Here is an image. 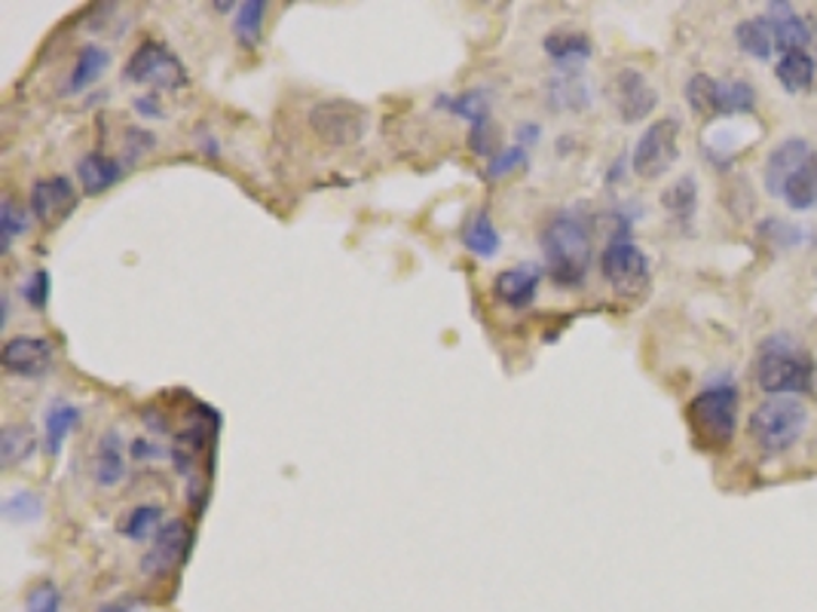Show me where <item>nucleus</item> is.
Returning <instances> with one entry per match:
<instances>
[{
  "label": "nucleus",
  "mask_w": 817,
  "mask_h": 612,
  "mask_svg": "<svg viewBox=\"0 0 817 612\" xmlns=\"http://www.w3.org/2000/svg\"><path fill=\"white\" fill-rule=\"evenodd\" d=\"M539 135H542V129L536 126V123H524V126H517V144L524 147V144L539 142Z\"/></svg>",
  "instance_id": "4c0bfd02"
},
{
  "label": "nucleus",
  "mask_w": 817,
  "mask_h": 612,
  "mask_svg": "<svg viewBox=\"0 0 817 612\" xmlns=\"http://www.w3.org/2000/svg\"><path fill=\"white\" fill-rule=\"evenodd\" d=\"M123 163L114 157H108V154H101V151H92L87 157L77 163V178H80V185H83V193L87 197H99V193H108L111 187L120 185V178H123Z\"/></svg>",
  "instance_id": "a211bd4d"
},
{
  "label": "nucleus",
  "mask_w": 817,
  "mask_h": 612,
  "mask_svg": "<svg viewBox=\"0 0 817 612\" xmlns=\"http://www.w3.org/2000/svg\"><path fill=\"white\" fill-rule=\"evenodd\" d=\"M41 512H44V502L31 490H19L3 502V518H10L15 524H31V521L41 518Z\"/></svg>",
  "instance_id": "473e14b6"
},
{
  "label": "nucleus",
  "mask_w": 817,
  "mask_h": 612,
  "mask_svg": "<svg viewBox=\"0 0 817 612\" xmlns=\"http://www.w3.org/2000/svg\"><path fill=\"white\" fill-rule=\"evenodd\" d=\"M521 166H527V151H524L521 144H515V147H505V151H500L496 157H490L488 175L490 178H502V175L521 169Z\"/></svg>",
  "instance_id": "c9c22d12"
},
{
  "label": "nucleus",
  "mask_w": 817,
  "mask_h": 612,
  "mask_svg": "<svg viewBox=\"0 0 817 612\" xmlns=\"http://www.w3.org/2000/svg\"><path fill=\"white\" fill-rule=\"evenodd\" d=\"M462 245L478 255L481 260H490V257H496L500 252V233H496V224H493V218H490L488 209H481V212L474 214L472 221L462 227Z\"/></svg>",
  "instance_id": "393cba45"
},
{
  "label": "nucleus",
  "mask_w": 817,
  "mask_h": 612,
  "mask_svg": "<svg viewBox=\"0 0 817 612\" xmlns=\"http://www.w3.org/2000/svg\"><path fill=\"white\" fill-rule=\"evenodd\" d=\"M126 478V442L116 429H108L92 454V481L111 490Z\"/></svg>",
  "instance_id": "dca6fc26"
},
{
  "label": "nucleus",
  "mask_w": 817,
  "mask_h": 612,
  "mask_svg": "<svg viewBox=\"0 0 817 612\" xmlns=\"http://www.w3.org/2000/svg\"><path fill=\"white\" fill-rule=\"evenodd\" d=\"M542 49L548 58L563 68V74H575L594 53V43L585 31H551L545 34Z\"/></svg>",
  "instance_id": "f3484780"
},
{
  "label": "nucleus",
  "mask_w": 817,
  "mask_h": 612,
  "mask_svg": "<svg viewBox=\"0 0 817 612\" xmlns=\"http://www.w3.org/2000/svg\"><path fill=\"white\" fill-rule=\"evenodd\" d=\"M310 129L328 147H352L368 132V111L349 99H325L310 108Z\"/></svg>",
  "instance_id": "423d86ee"
},
{
  "label": "nucleus",
  "mask_w": 817,
  "mask_h": 612,
  "mask_svg": "<svg viewBox=\"0 0 817 612\" xmlns=\"http://www.w3.org/2000/svg\"><path fill=\"white\" fill-rule=\"evenodd\" d=\"M267 3L264 0H245L236 7V22H233V31H236V41L243 46H255L260 41V29H264V19H267Z\"/></svg>",
  "instance_id": "7c9ffc66"
},
{
  "label": "nucleus",
  "mask_w": 817,
  "mask_h": 612,
  "mask_svg": "<svg viewBox=\"0 0 817 612\" xmlns=\"http://www.w3.org/2000/svg\"><path fill=\"white\" fill-rule=\"evenodd\" d=\"M25 612H61V591L53 579H41L25 598Z\"/></svg>",
  "instance_id": "72a5a7b5"
},
{
  "label": "nucleus",
  "mask_w": 817,
  "mask_h": 612,
  "mask_svg": "<svg viewBox=\"0 0 817 612\" xmlns=\"http://www.w3.org/2000/svg\"><path fill=\"white\" fill-rule=\"evenodd\" d=\"M438 108H445L459 120H466L472 126V135H469V147L474 154L490 159V144H493V135L490 132V96L488 89H469V92H459V96H445V99L435 101Z\"/></svg>",
  "instance_id": "f8f14e48"
},
{
  "label": "nucleus",
  "mask_w": 817,
  "mask_h": 612,
  "mask_svg": "<svg viewBox=\"0 0 817 612\" xmlns=\"http://www.w3.org/2000/svg\"><path fill=\"white\" fill-rule=\"evenodd\" d=\"M808 426V408L799 396H772L750 413L747 432L762 454H787L793 450Z\"/></svg>",
  "instance_id": "20e7f679"
},
{
  "label": "nucleus",
  "mask_w": 817,
  "mask_h": 612,
  "mask_svg": "<svg viewBox=\"0 0 817 612\" xmlns=\"http://www.w3.org/2000/svg\"><path fill=\"white\" fill-rule=\"evenodd\" d=\"M815 74H817L815 56H808L805 49L784 53L781 62L774 65V77H777V84L784 86L787 92H805L808 86L815 84Z\"/></svg>",
  "instance_id": "b1692460"
},
{
  "label": "nucleus",
  "mask_w": 817,
  "mask_h": 612,
  "mask_svg": "<svg viewBox=\"0 0 817 612\" xmlns=\"http://www.w3.org/2000/svg\"><path fill=\"white\" fill-rule=\"evenodd\" d=\"M817 365L812 353L787 331L769 334L760 343L757 386L769 396H805L815 389Z\"/></svg>",
  "instance_id": "f03ea898"
},
{
  "label": "nucleus",
  "mask_w": 817,
  "mask_h": 612,
  "mask_svg": "<svg viewBox=\"0 0 817 612\" xmlns=\"http://www.w3.org/2000/svg\"><path fill=\"white\" fill-rule=\"evenodd\" d=\"M772 29H774V46L781 49V56H784V53L805 49V46L812 43V29H808V22H805L803 15H796V13L774 15Z\"/></svg>",
  "instance_id": "c85d7f7f"
},
{
  "label": "nucleus",
  "mask_w": 817,
  "mask_h": 612,
  "mask_svg": "<svg viewBox=\"0 0 817 612\" xmlns=\"http://www.w3.org/2000/svg\"><path fill=\"white\" fill-rule=\"evenodd\" d=\"M812 144L805 138H784V142L772 147V154L765 157V169H762V181H765V190L772 197H784V187L787 181L803 169L805 159L812 157Z\"/></svg>",
  "instance_id": "4468645a"
},
{
  "label": "nucleus",
  "mask_w": 817,
  "mask_h": 612,
  "mask_svg": "<svg viewBox=\"0 0 817 612\" xmlns=\"http://www.w3.org/2000/svg\"><path fill=\"white\" fill-rule=\"evenodd\" d=\"M132 450H135V459H147V456H159L157 450V444H150V442H144V438H138V442L132 444Z\"/></svg>",
  "instance_id": "58836bf2"
},
{
  "label": "nucleus",
  "mask_w": 817,
  "mask_h": 612,
  "mask_svg": "<svg viewBox=\"0 0 817 612\" xmlns=\"http://www.w3.org/2000/svg\"><path fill=\"white\" fill-rule=\"evenodd\" d=\"M661 209L674 218L680 227H689L695 209H698V181L695 175H683L676 178L674 185H668L661 190Z\"/></svg>",
  "instance_id": "4be33fe9"
},
{
  "label": "nucleus",
  "mask_w": 817,
  "mask_h": 612,
  "mask_svg": "<svg viewBox=\"0 0 817 612\" xmlns=\"http://www.w3.org/2000/svg\"><path fill=\"white\" fill-rule=\"evenodd\" d=\"M108 68H111V53H108L104 46H99V43L80 46V53L74 58L71 77H68V84H65V92H83V89H89V86L96 84Z\"/></svg>",
  "instance_id": "aec40b11"
},
{
  "label": "nucleus",
  "mask_w": 817,
  "mask_h": 612,
  "mask_svg": "<svg viewBox=\"0 0 817 612\" xmlns=\"http://www.w3.org/2000/svg\"><path fill=\"white\" fill-rule=\"evenodd\" d=\"M601 276L603 282L616 288L618 294H637L649 282V257L628 236H616L603 248Z\"/></svg>",
  "instance_id": "6e6552de"
},
{
  "label": "nucleus",
  "mask_w": 817,
  "mask_h": 612,
  "mask_svg": "<svg viewBox=\"0 0 817 612\" xmlns=\"http://www.w3.org/2000/svg\"><path fill=\"white\" fill-rule=\"evenodd\" d=\"M29 230V214L25 209L13 200V197H3L0 202V236H3V252H10L15 236H22Z\"/></svg>",
  "instance_id": "2f4dec72"
},
{
  "label": "nucleus",
  "mask_w": 817,
  "mask_h": 612,
  "mask_svg": "<svg viewBox=\"0 0 817 612\" xmlns=\"http://www.w3.org/2000/svg\"><path fill=\"white\" fill-rule=\"evenodd\" d=\"M123 77L130 84L157 86V89H181V86H187V71L181 58L175 56L166 43L154 41V37H147V41L135 46Z\"/></svg>",
  "instance_id": "0eeeda50"
},
{
  "label": "nucleus",
  "mask_w": 817,
  "mask_h": 612,
  "mask_svg": "<svg viewBox=\"0 0 817 612\" xmlns=\"http://www.w3.org/2000/svg\"><path fill=\"white\" fill-rule=\"evenodd\" d=\"M22 298L29 303L31 310H46V300H49V272L46 270H34L22 282Z\"/></svg>",
  "instance_id": "f704fd0d"
},
{
  "label": "nucleus",
  "mask_w": 817,
  "mask_h": 612,
  "mask_svg": "<svg viewBox=\"0 0 817 612\" xmlns=\"http://www.w3.org/2000/svg\"><path fill=\"white\" fill-rule=\"evenodd\" d=\"M190 542H193V533L187 527V521L175 518L169 524H163L154 542H150V548L142 557L144 576H166V572L178 570L187 560Z\"/></svg>",
  "instance_id": "1a4fd4ad"
},
{
  "label": "nucleus",
  "mask_w": 817,
  "mask_h": 612,
  "mask_svg": "<svg viewBox=\"0 0 817 612\" xmlns=\"http://www.w3.org/2000/svg\"><path fill=\"white\" fill-rule=\"evenodd\" d=\"M680 159V120L661 116L643 129L631 154V169L643 181H659Z\"/></svg>",
  "instance_id": "39448f33"
},
{
  "label": "nucleus",
  "mask_w": 817,
  "mask_h": 612,
  "mask_svg": "<svg viewBox=\"0 0 817 612\" xmlns=\"http://www.w3.org/2000/svg\"><path fill=\"white\" fill-rule=\"evenodd\" d=\"M539 282H542V272L536 267H508V270L496 272L493 279V298L500 300L502 307H512V310H527L533 307V300L539 294Z\"/></svg>",
  "instance_id": "2eb2a0df"
},
{
  "label": "nucleus",
  "mask_w": 817,
  "mask_h": 612,
  "mask_svg": "<svg viewBox=\"0 0 817 612\" xmlns=\"http://www.w3.org/2000/svg\"><path fill=\"white\" fill-rule=\"evenodd\" d=\"M757 108V89L747 80H719L717 116H745Z\"/></svg>",
  "instance_id": "cd10ccee"
},
{
  "label": "nucleus",
  "mask_w": 817,
  "mask_h": 612,
  "mask_svg": "<svg viewBox=\"0 0 817 612\" xmlns=\"http://www.w3.org/2000/svg\"><path fill=\"white\" fill-rule=\"evenodd\" d=\"M613 104L622 123H640L659 108V92L637 68H622L613 77Z\"/></svg>",
  "instance_id": "9b49d317"
},
{
  "label": "nucleus",
  "mask_w": 817,
  "mask_h": 612,
  "mask_svg": "<svg viewBox=\"0 0 817 612\" xmlns=\"http://www.w3.org/2000/svg\"><path fill=\"white\" fill-rule=\"evenodd\" d=\"M99 612H132V600H111V603L99 607Z\"/></svg>",
  "instance_id": "ea45409f"
},
{
  "label": "nucleus",
  "mask_w": 817,
  "mask_h": 612,
  "mask_svg": "<svg viewBox=\"0 0 817 612\" xmlns=\"http://www.w3.org/2000/svg\"><path fill=\"white\" fill-rule=\"evenodd\" d=\"M80 423V408L71 401H53L44 416V444L46 454L58 456L74 429Z\"/></svg>",
  "instance_id": "412c9836"
},
{
  "label": "nucleus",
  "mask_w": 817,
  "mask_h": 612,
  "mask_svg": "<svg viewBox=\"0 0 817 612\" xmlns=\"http://www.w3.org/2000/svg\"><path fill=\"white\" fill-rule=\"evenodd\" d=\"M37 450V432L29 423H13L0 432V466L15 469Z\"/></svg>",
  "instance_id": "5701e85b"
},
{
  "label": "nucleus",
  "mask_w": 817,
  "mask_h": 612,
  "mask_svg": "<svg viewBox=\"0 0 817 612\" xmlns=\"http://www.w3.org/2000/svg\"><path fill=\"white\" fill-rule=\"evenodd\" d=\"M738 404H741V392L731 383L707 386L704 392H698L686 408L692 442L710 454L729 447L738 432Z\"/></svg>",
  "instance_id": "7ed1b4c3"
},
{
  "label": "nucleus",
  "mask_w": 817,
  "mask_h": 612,
  "mask_svg": "<svg viewBox=\"0 0 817 612\" xmlns=\"http://www.w3.org/2000/svg\"><path fill=\"white\" fill-rule=\"evenodd\" d=\"M735 43H738V49L747 53L750 58H757V62H769L774 49H777V46H774L772 19H769V15L741 19V22L735 25Z\"/></svg>",
  "instance_id": "6ab92c4d"
},
{
  "label": "nucleus",
  "mask_w": 817,
  "mask_h": 612,
  "mask_svg": "<svg viewBox=\"0 0 817 612\" xmlns=\"http://www.w3.org/2000/svg\"><path fill=\"white\" fill-rule=\"evenodd\" d=\"M135 111L142 116H163V108H159V101L154 92H150V96H138V99H135Z\"/></svg>",
  "instance_id": "e433bc0d"
},
{
  "label": "nucleus",
  "mask_w": 817,
  "mask_h": 612,
  "mask_svg": "<svg viewBox=\"0 0 817 612\" xmlns=\"http://www.w3.org/2000/svg\"><path fill=\"white\" fill-rule=\"evenodd\" d=\"M793 212H808L817 205V154L805 159V166L784 187V197Z\"/></svg>",
  "instance_id": "a878e982"
},
{
  "label": "nucleus",
  "mask_w": 817,
  "mask_h": 612,
  "mask_svg": "<svg viewBox=\"0 0 817 612\" xmlns=\"http://www.w3.org/2000/svg\"><path fill=\"white\" fill-rule=\"evenodd\" d=\"M53 343L44 337H10L0 349V365L10 377H25V380H37L46 370L53 368Z\"/></svg>",
  "instance_id": "ddd939ff"
},
{
  "label": "nucleus",
  "mask_w": 817,
  "mask_h": 612,
  "mask_svg": "<svg viewBox=\"0 0 817 612\" xmlns=\"http://www.w3.org/2000/svg\"><path fill=\"white\" fill-rule=\"evenodd\" d=\"M29 205L34 218L44 224V227H58L65 224L68 218L77 209V190H74L71 178L65 175H53V178H41L31 187Z\"/></svg>",
  "instance_id": "9d476101"
},
{
  "label": "nucleus",
  "mask_w": 817,
  "mask_h": 612,
  "mask_svg": "<svg viewBox=\"0 0 817 612\" xmlns=\"http://www.w3.org/2000/svg\"><path fill=\"white\" fill-rule=\"evenodd\" d=\"M717 92H719V80L710 77V74H695L689 77L686 86H683V96H686V104L702 116H717Z\"/></svg>",
  "instance_id": "c756f323"
},
{
  "label": "nucleus",
  "mask_w": 817,
  "mask_h": 612,
  "mask_svg": "<svg viewBox=\"0 0 817 612\" xmlns=\"http://www.w3.org/2000/svg\"><path fill=\"white\" fill-rule=\"evenodd\" d=\"M545 270L560 288H579L591 270V224L585 214L558 212L539 236Z\"/></svg>",
  "instance_id": "f257e3e1"
},
{
  "label": "nucleus",
  "mask_w": 817,
  "mask_h": 612,
  "mask_svg": "<svg viewBox=\"0 0 817 612\" xmlns=\"http://www.w3.org/2000/svg\"><path fill=\"white\" fill-rule=\"evenodd\" d=\"M159 527H163V505L157 502H142L126 514V521H120V533L132 542L154 539Z\"/></svg>",
  "instance_id": "bb28decb"
}]
</instances>
